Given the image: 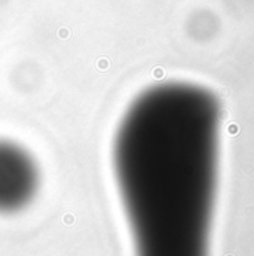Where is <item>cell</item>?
<instances>
[{"label": "cell", "mask_w": 254, "mask_h": 256, "mask_svg": "<svg viewBox=\"0 0 254 256\" xmlns=\"http://www.w3.org/2000/svg\"><path fill=\"white\" fill-rule=\"evenodd\" d=\"M220 104L202 86L159 84L119 124L113 167L137 256H208Z\"/></svg>", "instance_id": "obj_1"}, {"label": "cell", "mask_w": 254, "mask_h": 256, "mask_svg": "<svg viewBox=\"0 0 254 256\" xmlns=\"http://www.w3.org/2000/svg\"><path fill=\"white\" fill-rule=\"evenodd\" d=\"M37 189L33 158L11 142H0V213H12L31 201Z\"/></svg>", "instance_id": "obj_2"}]
</instances>
